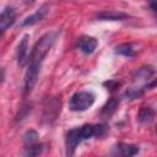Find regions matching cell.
<instances>
[{"instance_id": "cell-4", "label": "cell", "mask_w": 157, "mask_h": 157, "mask_svg": "<svg viewBox=\"0 0 157 157\" xmlns=\"http://www.w3.org/2000/svg\"><path fill=\"white\" fill-rule=\"evenodd\" d=\"M94 103V94L90 91L76 92L69 101V108L72 112H83Z\"/></svg>"}, {"instance_id": "cell-5", "label": "cell", "mask_w": 157, "mask_h": 157, "mask_svg": "<svg viewBox=\"0 0 157 157\" xmlns=\"http://www.w3.org/2000/svg\"><path fill=\"white\" fill-rule=\"evenodd\" d=\"M40 65L42 64H33L29 63L28 69L26 71L25 75V87H23V92L25 94H28L32 92V90L34 88L38 76H39V71H40Z\"/></svg>"}, {"instance_id": "cell-1", "label": "cell", "mask_w": 157, "mask_h": 157, "mask_svg": "<svg viewBox=\"0 0 157 157\" xmlns=\"http://www.w3.org/2000/svg\"><path fill=\"white\" fill-rule=\"evenodd\" d=\"M107 128L105 125L98 124V125H92V124H85L80 128L71 129L67 131L66 137H65V147H66V155L72 156L75 153L76 147L85 140H88L93 136H102L105 132Z\"/></svg>"}, {"instance_id": "cell-6", "label": "cell", "mask_w": 157, "mask_h": 157, "mask_svg": "<svg viewBox=\"0 0 157 157\" xmlns=\"http://www.w3.org/2000/svg\"><path fill=\"white\" fill-rule=\"evenodd\" d=\"M16 21V12L12 7H5L0 12V34L9 29Z\"/></svg>"}, {"instance_id": "cell-17", "label": "cell", "mask_w": 157, "mask_h": 157, "mask_svg": "<svg viewBox=\"0 0 157 157\" xmlns=\"http://www.w3.org/2000/svg\"><path fill=\"white\" fill-rule=\"evenodd\" d=\"M147 2H148V5L151 6V9H152L153 11H156V2H157V0H147Z\"/></svg>"}, {"instance_id": "cell-15", "label": "cell", "mask_w": 157, "mask_h": 157, "mask_svg": "<svg viewBox=\"0 0 157 157\" xmlns=\"http://www.w3.org/2000/svg\"><path fill=\"white\" fill-rule=\"evenodd\" d=\"M43 152V145L42 144H29L26 147V155L28 156H38Z\"/></svg>"}, {"instance_id": "cell-16", "label": "cell", "mask_w": 157, "mask_h": 157, "mask_svg": "<svg viewBox=\"0 0 157 157\" xmlns=\"http://www.w3.org/2000/svg\"><path fill=\"white\" fill-rule=\"evenodd\" d=\"M37 136H38V135H37V132H36V131H28V132H26V134H25L23 140H25V142H26L27 145H29V144L36 142Z\"/></svg>"}, {"instance_id": "cell-11", "label": "cell", "mask_w": 157, "mask_h": 157, "mask_svg": "<svg viewBox=\"0 0 157 157\" xmlns=\"http://www.w3.org/2000/svg\"><path fill=\"white\" fill-rule=\"evenodd\" d=\"M115 147H117L118 152H119L121 156H125V157H129V156H134V155L139 153V146H137V145H132V144H124V142H120V144H118Z\"/></svg>"}, {"instance_id": "cell-9", "label": "cell", "mask_w": 157, "mask_h": 157, "mask_svg": "<svg viewBox=\"0 0 157 157\" xmlns=\"http://www.w3.org/2000/svg\"><path fill=\"white\" fill-rule=\"evenodd\" d=\"M28 34L23 36L17 47V63L23 66L28 61Z\"/></svg>"}, {"instance_id": "cell-14", "label": "cell", "mask_w": 157, "mask_h": 157, "mask_svg": "<svg viewBox=\"0 0 157 157\" xmlns=\"http://www.w3.org/2000/svg\"><path fill=\"white\" fill-rule=\"evenodd\" d=\"M118 105H119V99L112 98V99L103 107V109H102V115H104V117H110V115L117 110Z\"/></svg>"}, {"instance_id": "cell-2", "label": "cell", "mask_w": 157, "mask_h": 157, "mask_svg": "<svg viewBox=\"0 0 157 157\" xmlns=\"http://www.w3.org/2000/svg\"><path fill=\"white\" fill-rule=\"evenodd\" d=\"M155 70L152 66H142L140 67L132 76V86L128 88L125 92V97L128 99H135L144 94L146 88L150 87L148 81L152 78Z\"/></svg>"}, {"instance_id": "cell-13", "label": "cell", "mask_w": 157, "mask_h": 157, "mask_svg": "<svg viewBox=\"0 0 157 157\" xmlns=\"http://www.w3.org/2000/svg\"><path fill=\"white\" fill-rule=\"evenodd\" d=\"M115 53L119 55H123V56L131 58L135 55V49L131 43H123V44H119L115 47Z\"/></svg>"}, {"instance_id": "cell-7", "label": "cell", "mask_w": 157, "mask_h": 157, "mask_svg": "<svg viewBox=\"0 0 157 157\" xmlns=\"http://www.w3.org/2000/svg\"><path fill=\"white\" fill-rule=\"evenodd\" d=\"M97 39L91 37V36H82L78 38L77 40V47L78 49L85 53V54H91L94 52V49L97 48Z\"/></svg>"}, {"instance_id": "cell-12", "label": "cell", "mask_w": 157, "mask_h": 157, "mask_svg": "<svg viewBox=\"0 0 157 157\" xmlns=\"http://www.w3.org/2000/svg\"><path fill=\"white\" fill-rule=\"evenodd\" d=\"M155 118V110L151 107H142L137 114V119L142 124H150Z\"/></svg>"}, {"instance_id": "cell-8", "label": "cell", "mask_w": 157, "mask_h": 157, "mask_svg": "<svg viewBox=\"0 0 157 157\" xmlns=\"http://www.w3.org/2000/svg\"><path fill=\"white\" fill-rule=\"evenodd\" d=\"M48 10H49L48 5H43V6H40L33 15L27 16V17L21 22V27H28V26H32V25H34V23L42 21V20L44 18V16L47 15Z\"/></svg>"}, {"instance_id": "cell-3", "label": "cell", "mask_w": 157, "mask_h": 157, "mask_svg": "<svg viewBox=\"0 0 157 157\" xmlns=\"http://www.w3.org/2000/svg\"><path fill=\"white\" fill-rule=\"evenodd\" d=\"M56 32H48L44 36L40 37V39L34 44L29 56H28V63H33V64H42L43 59L45 58L47 53L49 52V49L52 48V45L54 44L55 39H56Z\"/></svg>"}, {"instance_id": "cell-10", "label": "cell", "mask_w": 157, "mask_h": 157, "mask_svg": "<svg viewBox=\"0 0 157 157\" xmlns=\"http://www.w3.org/2000/svg\"><path fill=\"white\" fill-rule=\"evenodd\" d=\"M129 15L121 11H115V10H108V11H102L97 15L98 20L102 21H120L128 18Z\"/></svg>"}]
</instances>
